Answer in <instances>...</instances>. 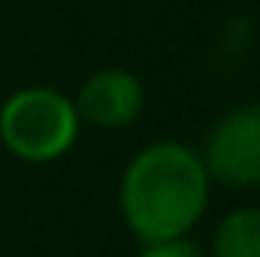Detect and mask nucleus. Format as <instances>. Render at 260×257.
<instances>
[{
    "instance_id": "f257e3e1",
    "label": "nucleus",
    "mask_w": 260,
    "mask_h": 257,
    "mask_svg": "<svg viewBox=\"0 0 260 257\" xmlns=\"http://www.w3.org/2000/svg\"><path fill=\"white\" fill-rule=\"evenodd\" d=\"M206 200V164L182 142H154L142 148L121 179V215L142 242L185 236L203 218Z\"/></svg>"
},
{
    "instance_id": "f03ea898",
    "label": "nucleus",
    "mask_w": 260,
    "mask_h": 257,
    "mask_svg": "<svg viewBox=\"0 0 260 257\" xmlns=\"http://www.w3.org/2000/svg\"><path fill=\"white\" fill-rule=\"evenodd\" d=\"M79 133V112L52 88H21L0 109L3 145L30 164H46L70 151Z\"/></svg>"
},
{
    "instance_id": "7ed1b4c3",
    "label": "nucleus",
    "mask_w": 260,
    "mask_h": 257,
    "mask_svg": "<svg viewBox=\"0 0 260 257\" xmlns=\"http://www.w3.org/2000/svg\"><path fill=\"white\" fill-rule=\"evenodd\" d=\"M206 173L233 188L260 185V106H242L224 115L209 133Z\"/></svg>"
},
{
    "instance_id": "20e7f679",
    "label": "nucleus",
    "mask_w": 260,
    "mask_h": 257,
    "mask_svg": "<svg viewBox=\"0 0 260 257\" xmlns=\"http://www.w3.org/2000/svg\"><path fill=\"white\" fill-rule=\"evenodd\" d=\"M142 100H145L142 82L130 70L106 67L85 79L73 106L79 118H85L88 124L118 130L136 121V115L142 112Z\"/></svg>"
},
{
    "instance_id": "39448f33",
    "label": "nucleus",
    "mask_w": 260,
    "mask_h": 257,
    "mask_svg": "<svg viewBox=\"0 0 260 257\" xmlns=\"http://www.w3.org/2000/svg\"><path fill=\"white\" fill-rule=\"evenodd\" d=\"M215 257H260V206L236 209L218 224Z\"/></svg>"
},
{
    "instance_id": "423d86ee",
    "label": "nucleus",
    "mask_w": 260,
    "mask_h": 257,
    "mask_svg": "<svg viewBox=\"0 0 260 257\" xmlns=\"http://www.w3.org/2000/svg\"><path fill=\"white\" fill-rule=\"evenodd\" d=\"M139 257H200V251L185 236H179V239H164V242H145Z\"/></svg>"
}]
</instances>
